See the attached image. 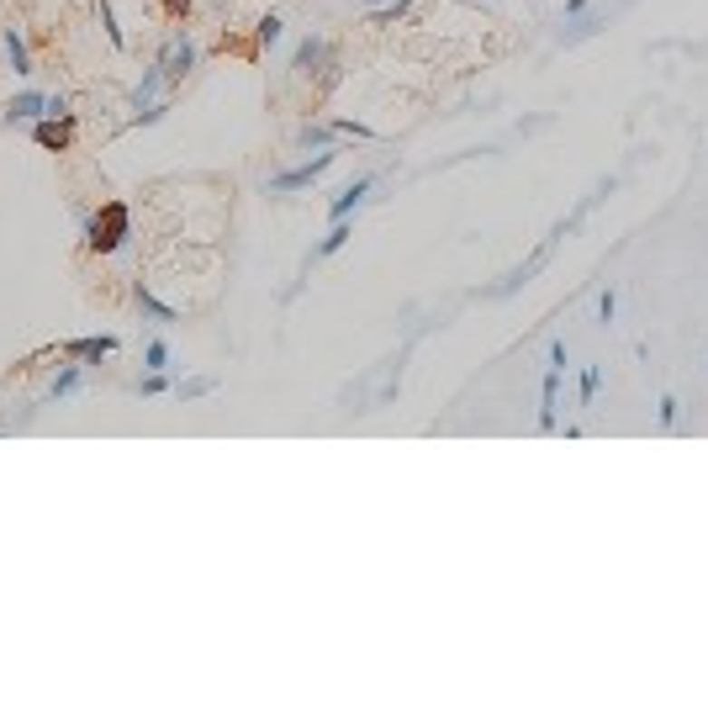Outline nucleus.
<instances>
[{
  "label": "nucleus",
  "mask_w": 708,
  "mask_h": 703,
  "mask_svg": "<svg viewBox=\"0 0 708 703\" xmlns=\"http://www.w3.org/2000/svg\"><path fill=\"white\" fill-rule=\"evenodd\" d=\"M566 370H571V349H566V338H550V349H545V376H539V434H560V381H566Z\"/></svg>",
  "instance_id": "f257e3e1"
},
{
  "label": "nucleus",
  "mask_w": 708,
  "mask_h": 703,
  "mask_svg": "<svg viewBox=\"0 0 708 703\" xmlns=\"http://www.w3.org/2000/svg\"><path fill=\"white\" fill-rule=\"evenodd\" d=\"M80 222H85V249L91 254H117L127 244V233H132V217H127L122 201H106L101 212L80 207Z\"/></svg>",
  "instance_id": "f03ea898"
},
{
  "label": "nucleus",
  "mask_w": 708,
  "mask_h": 703,
  "mask_svg": "<svg viewBox=\"0 0 708 703\" xmlns=\"http://www.w3.org/2000/svg\"><path fill=\"white\" fill-rule=\"evenodd\" d=\"M154 59H159V69H164V91H175V85H185V80L196 74V63H201V43H196L185 27H175L170 37H164V48H159Z\"/></svg>",
  "instance_id": "7ed1b4c3"
},
{
  "label": "nucleus",
  "mask_w": 708,
  "mask_h": 703,
  "mask_svg": "<svg viewBox=\"0 0 708 703\" xmlns=\"http://www.w3.org/2000/svg\"><path fill=\"white\" fill-rule=\"evenodd\" d=\"M334 164H339V149H317L312 159H302V164H291V170L270 175V181H265V196H296V190H312V185L323 181Z\"/></svg>",
  "instance_id": "20e7f679"
},
{
  "label": "nucleus",
  "mask_w": 708,
  "mask_h": 703,
  "mask_svg": "<svg viewBox=\"0 0 708 703\" xmlns=\"http://www.w3.org/2000/svg\"><path fill=\"white\" fill-rule=\"evenodd\" d=\"M159 91H164V69H159V59L143 69V80L127 91V122H143L154 127L164 112H170V101H159Z\"/></svg>",
  "instance_id": "39448f33"
},
{
  "label": "nucleus",
  "mask_w": 708,
  "mask_h": 703,
  "mask_svg": "<svg viewBox=\"0 0 708 703\" xmlns=\"http://www.w3.org/2000/svg\"><path fill=\"white\" fill-rule=\"evenodd\" d=\"M334 63H339L334 59V43H328L323 32H307V37L296 43V54H291V69H296V74H312V80H323Z\"/></svg>",
  "instance_id": "423d86ee"
},
{
  "label": "nucleus",
  "mask_w": 708,
  "mask_h": 703,
  "mask_svg": "<svg viewBox=\"0 0 708 703\" xmlns=\"http://www.w3.org/2000/svg\"><path fill=\"white\" fill-rule=\"evenodd\" d=\"M555 244H560V239H555V233H550V239H545V244H539V249H534V254H529V259H524V265H513L508 276L497 280V286H492V291H487V297H513V291H524L529 280H534V276H539V270H545V265H550Z\"/></svg>",
  "instance_id": "0eeeda50"
},
{
  "label": "nucleus",
  "mask_w": 708,
  "mask_h": 703,
  "mask_svg": "<svg viewBox=\"0 0 708 703\" xmlns=\"http://www.w3.org/2000/svg\"><path fill=\"white\" fill-rule=\"evenodd\" d=\"M37 117H48V91H37V85L16 91L0 106V127H27V122H37Z\"/></svg>",
  "instance_id": "6e6552de"
},
{
  "label": "nucleus",
  "mask_w": 708,
  "mask_h": 703,
  "mask_svg": "<svg viewBox=\"0 0 708 703\" xmlns=\"http://www.w3.org/2000/svg\"><path fill=\"white\" fill-rule=\"evenodd\" d=\"M370 190H375V175H354L349 185H339L334 196H328V222H339V217H354L360 207L370 201Z\"/></svg>",
  "instance_id": "1a4fd4ad"
},
{
  "label": "nucleus",
  "mask_w": 708,
  "mask_h": 703,
  "mask_svg": "<svg viewBox=\"0 0 708 703\" xmlns=\"http://www.w3.org/2000/svg\"><path fill=\"white\" fill-rule=\"evenodd\" d=\"M0 54H5V69L16 74V80H32L37 74V63H32V48H27V32L16 27H0Z\"/></svg>",
  "instance_id": "9d476101"
},
{
  "label": "nucleus",
  "mask_w": 708,
  "mask_h": 703,
  "mask_svg": "<svg viewBox=\"0 0 708 703\" xmlns=\"http://www.w3.org/2000/svg\"><path fill=\"white\" fill-rule=\"evenodd\" d=\"M122 349L117 334H95V338H63V360H80V366H95V360H112Z\"/></svg>",
  "instance_id": "9b49d317"
},
{
  "label": "nucleus",
  "mask_w": 708,
  "mask_h": 703,
  "mask_svg": "<svg viewBox=\"0 0 708 703\" xmlns=\"http://www.w3.org/2000/svg\"><path fill=\"white\" fill-rule=\"evenodd\" d=\"M603 27H608V11H577V16L560 22L555 43H560V48H577V43H587V37H597Z\"/></svg>",
  "instance_id": "f8f14e48"
},
{
  "label": "nucleus",
  "mask_w": 708,
  "mask_h": 703,
  "mask_svg": "<svg viewBox=\"0 0 708 703\" xmlns=\"http://www.w3.org/2000/svg\"><path fill=\"white\" fill-rule=\"evenodd\" d=\"M132 307H138V312H143V323H154V328H170V323H180V307L159 302V297L149 291V286H143V280L132 286Z\"/></svg>",
  "instance_id": "ddd939ff"
},
{
  "label": "nucleus",
  "mask_w": 708,
  "mask_h": 703,
  "mask_svg": "<svg viewBox=\"0 0 708 703\" xmlns=\"http://www.w3.org/2000/svg\"><path fill=\"white\" fill-rule=\"evenodd\" d=\"M603 381H608V366H603V360H592V366L577 370V407H592L597 392H603Z\"/></svg>",
  "instance_id": "4468645a"
},
{
  "label": "nucleus",
  "mask_w": 708,
  "mask_h": 703,
  "mask_svg": "<svg viewBox=\"0 0 708 703\" xmlns=\"http://www.w3.org/2000/svg\"><path fill=\"white\" fill-rule=\"evenodd\" d=\"M349 239H354V217H339V222H328L323 244L312 249V265H317V259H334V254H339V249L349 244Z\"/></svg>",
  "instance_id": "2eb2a0df"
},
{
  "label": "nucleus",
  "mask_w": 708,
  "mask_h": 703,
  "mask_svg": "<svg viewBox=\"0 0 708 703\" xmlns=\"http://www.w3.org/2000/svg\"><path fill=\"white\" fill-rule=\"evenodd\" d=\"M296 149L302 153H317V149H339V132H334V122H302L296 127Z\"/></svg>",
  "instance_id": "dca6fc26"
},
{
  "label": "nucleus",
  "mask_w": 708,
  "mask_h": 703,
  "mask_svg": "<svg viewBox=\"0 0 708 703\" xmlns=\"http://www.w3.org/2000/svg\"><path fill=\"white\" fill-rule=\"evenodd\" d=\"M85 386V366L80 360H69V366H59V376H53V386H48V402H69L74 392Z\"/></svg>",
  "instance_id": "f3484780"
},
{
  "label": "nucleus",
  "mask_w": 708,
  "mask_h": 703,
  "mask_svg": "<svg viewBox=\"0 0 708 703\" xmlns=\"http://www.w3.org/2000/svg\"><path fill=\"white\" fill-rule=\"evenodd\" d=\"M217 392H222L217 376H180V381H175V397L180 402H207V397H217Z\"/></svg>",
  "instance_id": "a211bd4d"
},
{
  "label": "nucleus",
  "mask_w": 708,
  "mask_h": 703,
  "mask_svg": "<svg viewBox=\"0 0 708 703\" xmlns=\"http://www.w3.org/2000/svg\"><path fill=\"white\" fill-rule=\"evenodd\" d=\"M32 138H37V143H43V149H48V153H63V149H69V122H53V117H37V122H32Z\"/></svg>",
  "instance_id": "6ab92c4d"
},
{
  "label": "nucleus",
  "mask_w": 708,
  "mask_h": 703,
  "mask_svg": "<svg viewBox=\"0 0 708 703\" xmlns=\"http://www.w3.org/2000/svg\"><path fill=\"white\" fill-rule=\"evenodd\" d=\"M254 43H259V48H280V43H286V16H280V11H265L259 27H254Z\"/></svg>",
  "instance_id": "aec40b11"
},
{
  "label": "nucleus",
  "mask_w": 708,
  "mask_h": 703,
  "mask_svg": "<svg viewBox=\"0 0 708 703\" xmlns=\"http://www.w3.org/2000/svg\"><path fill=\"white\" fill-rule=\"evenodd\" d=\"M138 397H175V376L170 370H143L138 376Z\"/></svg>",
  "instance_id": "412c9836"
},
{
  "label": "nucleus",
  "mask_w": 708,
  "mask_h": 703,
  "mask_svg": "<svg viewBox=\"0 0 708 703\" xmlns=\"http://www.w3.org/2000/svg\"><path fill=\"white\" fill-rule=\"evenodd\" d=\"M143 370H175V349H170V338H149V344H143Z\"/></svg>",
  "instance_id": "4be33fe9"
},
{
  "label": "nucleus",
  "mask_w": 708,
  "mask_h": 703,
  "mask_svg": "<svg viewBox=\"0 0 708 703\" xmlns=\"http://www.w3.org/2000/svg\"><path fill=\"white\" fill-rule=\"evenodd\" d=\"M677 418H682L677 392H661V397H655V428H661V434H672V428H677Z\"/></svg>",
  "instance_id": "5701e85b"
},
{
  "label": "nucleus",
  "mask_w": 708,
  "mask_h": 703,
  "mask_svg": "<svg viewBox=\"0 0 708 703\" xmlns=\"http://www.w3.org/2000/svg\"><path fill=\"white\" fill-rule=\"evenodd\" d=\"M334 132H339V138H354V143H375V138H381L370 122H354V117H334Z\"/></svg>",
  "instance_id": "b1692460"
},
{
  "label": "nucleus",
  "mask_w": 708,
  "mask_h": 703,
  "mask_svg": "<svg viewBox=\"0 0 708 703\" xmlns=\"http://www.w3.org/2000/svg\"><path fill=\"white\" fill-rule=\"evenodd\" d=\"M618 323V286H603L597 291V328H614Z\"/></svg>",
  "instance_id": "393cba45"
},
{
  "label": "nucleus",
  "mask_w": 708,
  "mask_h": 703,
  "mask_svg": "<svg viewBox=\"0 0 708 703\" xmlns=\"http://www.w3.org/2000/svg\"><path fill=\"white\" fill-rule=\"evenodd\" d=\"M407 11H412V0H386V5H375V11H370V22H375V27H392V22H402V16H407Z\"/></svg>",
  "instance_id": "a878e982"
},
{
  "label": "nucleus",
  "mask_w": 708,
  "mask_h": 703,
  "mask_svg": "<svg viewBox=\"0 0 708 703\" xmlns=\"http://www.w3.org/2000/svg\"><path fill=\"white\" fill-rule=\"evenodd\" d=\"M48 117H53V122H74V95H69V91H48Z\"/></svg>",
  "instance_id": "bb28decb"
},
{
  "label": "nucleus",
  "mask_w": 708,
  "mask_h": 703,
  "mask_svg": "<svg viewBox=\"0 0 708 703\" xmlns=\"http://www.w3.org/2000/svg\"><path fill=\"white\" fill-rule=\"evenodd\" d=\"M101 27H106V37H112V48H127L122 27H117V11H112V0H101Z\"/></svg>",
  "instance_id": "cd10ccee"
},
{
  "label": "nucleus",
  "mask_w": 708,
  "mask_h": 703,
  "mask_svg": "<svg viewBox=\"0 0 708 703\" xmlns=\"http://www.w3.org/2000/svg\"><path fill=\"white\" fill-rule=\"evenodd\" d=\"M164 11H170V16H175V22H185V16H190V11H196V0H164Z\"/></svg>",
  "instance_id": "c85d7f7f"
},
{
  "label": "nucleus",
  "mask_w": 708,
  "mask_h": 703,
  "mask_svg": "<svg viewBox=\"0 0 708 703\" xmlns=\"http://www.w3.org/2000/svg\"><path fill=\"white\" fill-rule=\"evenodd\" d=\"M577 11H592V0H566V16H577Z\"/></svg>",
  "instance_id": "c756f323"
},
{
  "label": "nucleus",
  "mask_w": 708,
  "mask_h": 703,
  "mask_svg": "<svg viewBox=\"0 0 708 703\" xmlns=\"http://www.w3.org/2000/svg\"><path fill=\"white\" fill-rule=\"evenodd\" d=\"M354 5H365V11H375V5H386V0H354Z\"/></svg>",
  "instance_id": "7c9ffc66"
}]
</instances>
